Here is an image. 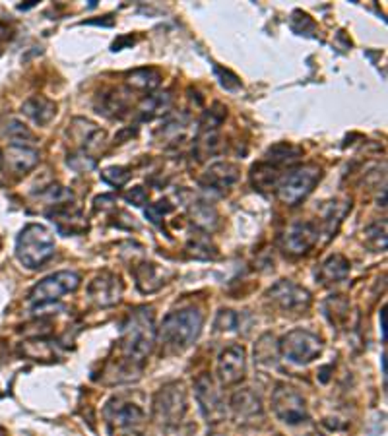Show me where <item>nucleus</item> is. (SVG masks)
Wrapping results in <instances>:
<instances>
[{
	"label": "nucleus",
	"instance_id": "nucleus-35",
	"mask_svg": "<svg viewBox=\"0 0 388 436\" xmlns=\"http://www.w3.org/2000/svg\"><path fill=\"white\" fill-rule=\"evenodd\" d=\"M187 249L194 258H202V260H208V258L216 256V249L210 244V241L204 235L190 239V243H188Z\"/></svg>",
	"mask_w": 388,
	"mask_h": 436
},
{
	"label": "nucleus",
	"instance_id": "nucleus-24",
	"mask_svg": "<svg viewBox=\"0 0 388 436\" xmlns=\"http://www.w3.org/2000/svg\"><path fill=\"white\" fill-rule=\"evenodd\" d=\"M0 136L10 140L12 146H26V143L36 140V134L29 130V126H26L16 116H2L0 119Z\"/></svg>",
	"mask_w": 388,
	"mask_h": 436
},
{
	"label": "nucleus",
	"instance_id": "nucleus-8",
	"mask_svg": "<svg viewBox=\"0 0 388 436\" xmlns=\"http://www.w3.org/2000/svg\"><path fill=\"white\" fill-rule=\"evenodd\" d=\"M272 409L276 417L286 425H301L309 419L307 401L293 386L278 384L272 392Z\"/></svg>",
	"mask_w": 388,
	"mask_h": 436
},
{
	"label": "nucleus",
	"instance_id": "nucleus-20",
	"mask_svg": "<svg viewBox=\"0 0 388 436\" xmlns=\"http://www.w3.org/2000/svg\"><path fill=\"white\" fill-rule=\"evenodd\" d=\"M231 409L237 419L241 421H252L260 415L264 413V408H262V400H260L257 393L252 392L251 388H244V390H239L233 398H231Z\"/></svg>",
	"mask_w": 388,
	"mask_h": 436
},
{
	"label": "nucleus",
	"instance_id": "nucleus-3",
	"mask_svg": "<svg viewBox=\"0 0 388 436\" xmlns=\"http://www.w3.org/2000/svg\"><path fill=\"white\" fill-rule=\"evenodd\" d=\"M55 254V239L39 223H29L16 241V256L29 270H37Z\"/></svg>",
	"mask_w": 388,
	"mask_h": 436
},
{
	"label": "nucleus",
	"instance_id": "nucleus-38",
	"mask_svg": "<svg viewBox=\"0 0 388 436\" xmlns=\"http://www.w3.org/2000/svg\"><path fill=\"white\" fill-rule=\"evenodd\" d=\"M365 243L373 249L374 252L384 251L387 249V229L381 225H373L365 231Z\"/></svg>",
	"mask_w": 388,
	"mask_h": 436
},
{
	"label": "nucleus",
	"instance_id": "nucleus-1",
	"mask_svg": "<svg viewBox=\"0 0 388 436\" xmlns=\"http://www.w3.org/2000/svg\"><path fill=\"white\" fill-rule=\"evenodd\" d=\"M158 342V328L150 308H138L130 312L121 332L122 359L130 365H144Z\"/></svg>",
	"mask_w": 388,
	"mask_h": 436
},
{
	"label": "nucleus",
	"instance_id": "nucleus-27",
	"mask_svg": "<svg viewBox=\"0 0 388 436\" xmlns=\"http://www.w3.org/2000/svg\"><path fill=\"white\" fill-rule=\"evenodd\" d=\"M301 156H303L301 148H297L293 143L281 142L272 146V148L266 151V159H264V161L280 169V167H286V165L297 163Z\"/></svg>",
	"mask_w": 388,
	"mask_h": 436
},
{
	"label": "nucleus",
	"instance_id": "nucleus-36",
	"mask_svg": "<svg viewBox=\"0 0 388 436\" xmlns=\"http://www.w3.org/2000/svg\"><path fill=\"white\" fill-rule=\"evenodd\" d=\"M22 353L26 355V357L29 359H36V361H47V359L53 357V349H50V345L47 344V342H41V339H37V342H26V344L22 345Z\"/></svg>",
	"mask_w": 388,
	"mask_h": 436
},
{
	"label": "nucleus",
	"instance_id": "nucleus-14",
	"mask_svg": "<svg viewBox=\"0 0 388 436\" xmlns=\"http://www.w3.org/2000/svg\"><path fill=\"white\" fill-rule=\"evenodd\" d=\"M87 295L97 307H113L122 297V281L117 273L101 272L87 287Z\"/></svg>",
	"mask_w": 388,
	"mask_h": 436
},
{
	"label": "nucleus",
	"instance_id": "nucleus-18",
	"mask_svg": "<svg viewBox=\"0 0 388 436\" xmlns=\"http://www.w3.org/2000/svg\"><path fill=\"white\" fill-rule=\"evenodd\" d=\"M95 109L99 115H105L109 119H122V116H126L130 109L129 93L122 92L119 87H111L97 97Z\"/></svg>",
	"mask_w": 388,
	"mask_h": 436
},
{
	"label": "nucleus",
	"instance_id": "nucleus-37",
	"mask_svg": "<svg viewBox=\"0 0 388 436\" xmlns=\"http://www.w3.org/2000/svg\"><path fill=\"white\" fill-rule=\"evenodd\" d=\"M101 179L105 180V182L111 186L126 185L130 179V169H126V167H121V165L107 167V169H103V171H101Z\"/></svg>",
	"mask_w": 388,
	"mask_h": 436
},
{
	"label": "nucleus",
	"instance_id": "nucleus-4",
	"mask_svg": "<svg viewBox=\"0 0 388 436\" xmlns=\"http://www.w3.org/2000/svg\"><path fill=\"white\" fill-rule=\"evenodd\" d=\"M323 177V171L318 165H301L289 169L286 175H281L280 182L276 186V194L280 202L286 206H297L315 190L316 182Z\"/></svg>",
	"mask_w": 388,
	"mask_h": 436
},
{
	"label": "nucleus",
	"instance_id": "nucleus-7",
	"mask_svg": "<svg viewBox=\"0 0 388 436\" xmlns=\"http://www.w3.org/2000/svg\"><path fill=\"white\" fill-rule=\"evenodd\" d=\"M280 355L293 365H309L323 353V339L309 329H291L278 342Z\"/></svg>",
	"mask_w": 388,
	"mask_h": 436
},
{
	"label": "nucleus",
	"instance_id": "nucleus-28",
	"mask_svg": "<svg viewBox=\"0 0 388 436\" xmlns=\"http://www.w3.org/2000/svg\"><path fill=\"white\" fill-rule=\"evenodd\" d=\"M169 109H171V95L169 93H156V95H148L138 105V115L142 121H151L156 116L166 115Z\"/></svg>",
	"mask_w": 388,
	"mask_h": 436
},
{
	"label": "nucleus",
	"instance_id": "nucleus-13",
	"mask_svg": "<svg viewBox=\"0 0 388 436\" xmlns=\"http://www.w3.org/2000/svg\"><path fill=\"white\" fill-rule=\"evenodd\" d=\"M318 241V227L311 222H297L289 225L288 231L281 236V249L293 254V256H303L313 249Z\"/></svg>",
	"mask_w": 388,
	"mask_h": 436
},
{
	"label": "nucleus",
	"instance_id": "nucleus-23",
	"mask_svg": "<svg viewBox=\"0 0 388 436\" xmlns=\"http://www.w3.org/2000/svg\"><path fill=\"white\" fill-rule=\"evenodd\" d=\"M22 113L36 122V124H39V126H45V124H49V122L55 119V115H57V105L50 99H47V97L36 95V97H29V99L23 103Z\"/></svg>",
	"mask_w": 388,
	"mask_h": 436
},
{
	"label": "nucleus",
	"instance_id": "nucleus-10",
	"mask_svg": "<svg viewBox=\"0 0 388 436\" xmlns=\"http://www.w3.org/2000/svg\"><path fill=\"white\" fill-rule=\"evenodd\" d=\"M247 374V351L243 345H230L217 357V380L223 388L239 384Z\"/></svg>",
	"mask_w": 388,
	"mask_h": 436
},
{
	"label": "nucleus",
	"instance_id": "nucleus-12",
	"mask_svg": "<svg viewBox=\"0 0 388 436\" xmlns=\"http://www.w3.org/2000/svg\"><path fill=\"white\" fill-rule=\"evenodd\" d=\"M105 415H107V421L115 429L124 430V432H140L146 421V415L142 408L136 405V403H130V401L124 400L109 401Z\"/></svg>",
	"mask_w": 388,
	"mask_h": 436
},
{
	"label": "nucleus",
	"instance_id": "nucleus-19",
	"mask_svg": "<svg viewBox=\"0 0 388 436\" xmlns=\"http://www.w3.org/2000/svg\"><path fill=\"white\" fill-rule=\"evenodd\" d=\"M169 276H171V272H167L166 268L153 264V262H142L134 268L136 285L142 293H153V291L161 289L167 283Z\"/></svg>",
	"mask_w": 388,
	"mask_h": 436
},
{
	"label": "nucleus",
	"instance_id": "nucleus-29",
	"mask_svg": "<svg viewBox=\"0 0 388 436\" xmlns=\"http://www.w3.org/2000/svg\"><path fill=\"white\" fill-rule=\"evenodd\" d=\"M280 357V347L272 334H264L254 345V361L260 366H274Z\"/></svg>",
	"mask_w": 388,
	"mask_h": 436
},
{
	"label": "nucleus",
	"instance_id": "nucleus-16",
	"mask_svg": "<svg viewBox=\"0 0 388 436\" xmlns=\"http://www.w3.org/2000/svg\"><path fill=\"white\" fill-rule=\"evenodd\" d=\"M68 138L78 146L82 153L90 156V153L101 150V146L105 142V132L86 119H74L70 129H68Z\"/></svg>",
	"mask_w": 388,
	"mask_h": 436
},
{
	"label": "nucleus",
	"instance_id": "nucleus-17",
	"mask_svg": "<svg viewBox=\"0 0 388 436\" xmlns=\"http://www.w3.org/2000/svg\"><path fill=\"white\" fill-rule=\"evenodd\" d=\"M239 180V167L227 161H220V163L210 165L208 169L204 171L200 177V185L210 190L216 192H223L230 186H233Z\"/></svg>",
	"mask_w": 388,
	"mask_h": 436
},
{
	"label": "nucleus",
	"instance_id": "nucleus-41",
	"mask_svg": "<svg viewBox=\"0 0 388 436\" xmlns=\"http://www.w3.org/2000/svg\"><path fill=\"white\" fill-rule=\"evenodd\" d=\"M237 315L235 312H231V310H222L220 315H217V320H216V328L217 329H235L237 328Z\"/></svg>",
	"mask_w": 388,
	"mask_h": 436
},
{
	"label": "nucleus",
	"instance_id": "nucleus-39",
	"mask_svg": "<svg viewBox=\"0 0 388 436\" xmlns=\"http://www.w3.org/2000/svg\"><path fill=\"white\" fill-rule=\"evenodd\" d=\"M171 209H173V206L169 204V200H159L158 204H151V206H148V209H146V217H148L153 225H159L161 219H163V215L169 214Z\"/></svg>",
	"mask_w": 388,
	"mask_h": 436
},
{
	"label": "nucleus",
	"instance_id": "nucleus-34",
	"mask_svg": "<svg viewBox=\"0 0 388 436\" xmlns=\"http://www.w3.org/2000/svg\"><path fill=\"white\" fill-rule=\"evenodd\" d=\"M190 215H193V222H196L198 227H204V229H210L217 223V214L214 207L206 204V202H196L193 207H190Z\"/></svg>",
	"mask_w": 388,
	"mask_h": 436
},
{
	"label": "nucleus",
	"instance_id": "nucleus-33",
	"mask_svg": "<svg viewBox=\"0 0 388 436\" xmlns=\"http://www.w3.org/2000/svg\"><path fill=\"white\" fill-rule=\"evenodd\" d=\"M220 150V136L217 130H200V136L196 140V156L198 159H206Z\"/></svg>",
	"mask_w": 388,
	"mask_h": 436
},
{
	"label": "nucleus",
	"instance_id": "nucleus-15",
	"mask_svg": "<svg viewBox=\"0 0 388 436\" xmlns=\"http://www.w3.org/2000/svg\"><path fill=\"white\" fill-rule=\"evenodd\" d=\"M47 215L63 235H84L87 231L86 215L82 214L78 206H74L70 202L55 206Z\"/></svg>",
	"mask_w": 388,
	"mask_h": 436
},
{
	"label": "nucleus",
	"instance_id": "nucleus-11",
	"mask_svg": "<svg viewBox=\"0 0 388 436\" xmlns=\"http://www.w3.org/2000/svg\"><path fill=\"white\" fill-rule=\"evenodd\" d=\"M194 396L196 401L200 405L202 415L208 419V423H217L222 421L223 415H225V405H223L222 396L217 392L216 384L210 374H200L196 382H194Z\"/></svg>",
	"mask_w": 388,
	"mask_h": 436
},
{
	"label": "nucleus",
	"instance_id": "nucleus-26",
	"mask_svg": "<svg viewBox=\"0 0 388 436\" xmlns=\"http://www.w3.org/2000/svg\"><path fill=\"white\" fill-rule=\"evenodd\" d=\"M161 84V72L156 68H136L126 74V86L134 92H153Z\"/></svg>",
	"mask_w": 388,
	"mask_h": 436
},
{
	"label": "nucleus",
	"instance_id": "nucleus-42",
	"mask_svg": "<svg viewBox=\"0 0 388 436\" xmlns=\"http://www.w3.org/2000/svg\"><path fill=\"white\" fill-rule=\"evenodd\" d=\"M124 200L134 204V206H144V204H148V192L142 186H134V188H130L129 192L124 194Z\"/></svg>",
	"mask_w": 388,
	"mask_h": 436
},
{
	"label": "nucleus",
	"instance_id": "nucleus-30",
	"mask_svg": "<svg viewBox=\"0 0 388 436\" xmlns=\"http://www.w3.org/2000/svg\"><path fill=\"white\" fill-rule=\"evenodd\" d=\"M352 207V204L350 202H330L328 206H326V212H324L323 215V223H324V231L328 233V235H332L334 231L338 229V225L342 223V219H344V215L347 214V209Z\"/></svg>",
	"mask_w": 388,
	"mask_h": 436
},
{
	"label": "nucleus",
	"instance_id": "nucleus-45",
	"mask_svg": "<svg viewBox=\"0 0 388 436\" xmlns=\"http://www.w3.org/2000/svg\"><path fill=\"white\" fill-rule=\"evenodd\" d=\"M2 163H4V153H2V150H0V167H2Z\"/></svg>",
	"mask_w": 388,
	"mask_h": 436
},
{
	"label": "nucleus",
	"instance_id": "nucleus-43",
	"mask_svg": "<svg viewBox=\"0 0 388 436\" xmlns=\"http://www.w3.org/2000/svg\"><path fill=\"white\" fill-rule=\"evenodd\" d=\"M381 332H382V339H387V320H384V308L381 310Z\"/></svg>",
	"mask_w": 388,
	"mask_h": 436
},
{
	"label": "nucleus",
	"instance_id": "nucleus-2",
	"mask_svg": "<svg viewBox=\"0 0 388 436\" xmlns=\"http://www.w3.org/2000/svg\"><path fill=\"white\" fill-rule=\"evenodd\" d=\"M204 326V315L198 308L188 307L173 310L163 318L158 329V339L169 355L183 353L198 339Z\"/></svg>",
	"mask_w": 388,
	"mask_h": 436
},
{
	"label": "nucleus",
	"instance_id": "nucleus-31",
	"mask_svg": "<svg viewBox=\"0 0 388 436\" xmlns=\"http://www.w3.org/2000/svg\"><path fill=\"white\" fill-rule=\"evenodd\" d=\"M324 312L330 318L332 324H345L350 320V303L345 299H342V295H336V297H330V299L324 303Z\"/></svg>",
	"mask_w": 388,
	"mask_h": 436
},
{
	"label": "nucleus",
	"instance_id": "nucleus-46",
	"mask_svg": "<svg viewBox=\"0 0 388 436\" xmlns=\"http://www.w3.org/2000/svg\"><path fill=\"white\" fill-rule=\"evenodd\" d=\"M307 436H324V435H323V432H309Z\"/></svg>",
	"mask_w": 388,
	"mask_h": 436
},
{
	"label": "nucleus",
	"instance_id": "nucleus-21",
	"mask_svg": "<svg viewBox=\"0 0 388 436\" xmlns=\"http://www.w3.org/2000/svg\"><path fill=\"white\" fill-rule=\"evenodd\" d=\"M4 161L14 175H26L39 163V151L29 146H10L4 156Z\"/></svg>",
	"mask_w": 388,
	"mask_h": 436
},
{
	"label": "nucleus",
	"instance_id": "nucleus-44",
	"mask_svg": "<svg viewBox=\"0 0 388 436\" xmlns=\"http://www.w3.org/2000/svg\"><path fill=\"white\" fill-rule=\"evenodd\" d=\"M8 33H10V31H8L6 26H2V23H0V41H2V39H6Z\"/></svg>",
	"mask_w": 388,
	"mask_h": 436
},
{
	"label": "nucleus",
	"instance_id": "nucleus-5",
	"mask_svg": "<svg viewBox=\"0 0 388 436\" xmlns=\"http://www.w3.org/2000/svg\"><path fill=\"white\" fill-rule=\"evenodd\" d=\"M187 390L180 382L159 388L153 396V421L161 427H177L187 415Z\"/></svg>",
	"mask_w": 388,
	"mask_h": 436
},
{
	"label": "nucleus",
	"instance_id": "nucleus-32",
	"mask_svg": "<svg viewBox=\"0 0 388 436\" xmlns=\"http://www.w3.org/2000/svg\"><path fill=\"white\" fill-rule=\"evenodd\" d=\"M187 130H188L187 115H180L169 119V121L166 122V126L159 130V134L166 138L167 142L177 143L179 140H183V138L187 136Z\"/></svg>",
	"mask_w": 388,
	"mask_h": 436
},
{
	"label": "nucleus",
	"instance_id": "nucleus-6",
	"mask_svg": "<svg viewBox=\"0 0 388 436\" xmlns=\"http://www.w3.org/2000/svg\"><path fill=\"white\" fill-rule=\"evenodd\" d=\"M80 276L70 270H63V272L50 273L45 279H41L29 293V303L36 307L39 312L41 308L55 305L57 300H60L65 295L74 293L80 287Z\"/></svg>",
	"mask_w": 388,
	"mask_h": 436
},
{
	"label": "nucleus",
	"instance_id": "nucleus-25",
	"mask_svg": "<svg viewBox=\"0 0 388 436\" xmlns=\"http://www.w3.org/2000/svg\"><path fill=\"white\" fill-rule=\"evenodd\" d=\"M281 173L278 167L266 163V161H260L251 169V182L252 186L260 190V192H266V190H276V186L280 182Z\"/></svg>",
	"mask_w": 388,
	"mask_h": 436
},
{
	"label": "nucleus",
	"instance_id": "nucleus-40",
	"mask_svg": "<svg viewBox=\"0 0 388 436\" xmlns=\"http://www.w3.org/2000/svg\"><path fill=\"white\" fill-rule=\"evenodd\" d=\"M68 165L72 167L74 171L86 173L94 169L95 159L92 156H86V153H72V156H68Z\"/></svg>",
	"mask_w": 388,
	"mask_h": 436
},
{
	"label": "nucleus",
	"instance_id": "nucleus-9",
	"mask_svg": "<svg viewBox=\"0 0 388 436\" xmlns=\"http://www.w3.org/2000/svg\"><path fill=\"white\" fill-rule=\"evenodd\" d=\"M268 299L272 300L276 308H280L286 315H301L311 307V293L305 287L297 285L289 279H281L268 291Z\"/></svg>",
	"mask_w": 388,
	"mask_h": 436
},
{
	"label": "nucleus",
	"instance_id": "nucleus-47",
	"mask_svg": "<svg viewBox=\"0 0 388 436\" xmlns=\"http://www.w3.org/2000/svg\"><path fill=\"white\" fill-rule=\"evenodd\" d=\"M0 436H6V432H4V430L0 429Z\"/></svg>",
	"mask_w": 388,
	"mask_h": 436
},
{
	"label": "nucleus",
	"instance_id": "nucleus-22",
	"mask_svg": "<svg viewBox=\"0 0 388 436\" xmlns=\"http://www.w3.org/2000/svg\"><path fill=\"white\" fill-rule=\"evenodd\" d=\"M352 270L350 260L342 254H332L323 262L320 270H318V278L324 285H338L342 281L347 279Z\"/></svg>",
	"mask_w": 388,
	"mask_h": 436
}]
</instances>
